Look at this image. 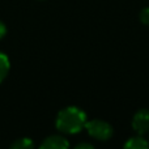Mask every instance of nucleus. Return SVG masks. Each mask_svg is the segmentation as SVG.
Listing matches in <instances>:
<instances>
[{
  "instance_id": "obj_6",
  "label": "nucleus",
  "mask_w": 149,
  "mask_h": 149,
  "mask_svg": "<svg viewBox=\"0 0 149 149\" xmlns=\"http://www.w3.org/2000/svg\"><path fill=\"white\" fill-rule=\"evenodd\" d=\"M10 68V62L8 59V56L4 52H0V84L5 80V77L8 76Z\"/></svg>"
},
{
  "instance_id": "obj_9",
  "label": "nucleus",
  "mask_w": 149,
  "mask_h": 149,
  "mask_svg": "<svg viewBox=\"0 0 149 149\" xmlns=\"http://www.w3.org/2000/svg\"><path fill=\"white\" fill-rule=\"evenodd\" d=\"M74 148L76 149H93L94 148V145L89 144V143H80V144H77Z\"/></svg>"
},
{
  "instance_id": "obj_1",
  "label": "nucleus",
  "mask_w": 149,
  "mask_h": 149,
  "mask_svg": "<svg viewBox=\"0 0 149 149\" xmlns=\"http://www.w3.org/2000/svg\"><path fill=\"white\" fill-rule=\"evenodd\" d=\"M88 118L86 114L76 106H68L58 113L55 126L60 132L67 135L79 134L82 128H85Z\"/></svg>"
},
{
  "instance_id": "obj_2",
  "label": "nucleus",
  "mask_w": 149,
  "mask_h": 149,
  "mask_svg": "<svg viewBox=\"0 0 149 149\" xmlns=\"http://www.w3.org/2000/svg\"><path fill=\"white\" fill-rule=\"evenodd\" d=\"M85 130H86L88 134L93 139L100 140V141H107L109 139H111V136L114 134V130L111 127V124H109L105 120H101V119L86 120Z\"/></svg>"
},
{
  "instance_id": "obj_4",
  "label": "nucleus",
  "mask_w": 149,
  "mask_h": 149,
  "mask_svg": "<svg viewBox=\"0 0 149 149\" xmlns=\"http://www.w3.org/2000/svg\"><path fill=\"white\" fill-rule=\"evenodd\" d=\"M70 147V143L65 137L59 135H52L43 140L41 144V149H67Z\"/></svg>"
},
{
  "instance_id": "obj_10",
  "label": "nucleus",
  "mask_w": 149,
  "mask_h": 149,
  "mask_svg": "<svg viewBox=\"0 0 149 149\" xmlns=\"http://www.w3.org/2000/svg\"><path fill=\"white\" fill-rule=\"evenodd\" d=\"M5 33H7V28H5V25L3 24V21H0V39L5 36Z\"/></svg>"
},
{
  "instance_id": "obj_7",
  "label": "nucleus",
  "mask_w": 149,
  "mask_h": 149,
  "mask_svg": "<svg viewBox=\"0 0 149 149\" xmlns=\"http://www.w3.org/2000/svg\"><path fill=\"white\" fill-rule=\"evenodd\" d=\"M10 148L12 149H31V148H34V143L29 137H21V139L16 140L10 145Z\"/></svg>"
},
{
  "instance_id": "obj_3",
  "label": "nucleus",
  "mask_w": 149,
  "mask_h": 149,
  "mask_svg": "<svg viewBox=\"0 0 149 149\" xmlns=\"http://www.w3.org/2000/svg\"><path fill=\"white\" fill-rule=\"evenodd\" d=\"M132 128L137 135L143 136V135L149 132V110L147 109H140L136 111L132 118Z\"/></svg>"
},
{
  "instance_id": "obj_5",
  "label": "nucleus",
  "mask_w": 149,
  "mask_h": 149,
  "mask_svg": "<svg viewBox=\"0 0 149 149\" xmlns=\"http://www.w3.org/2000/svg\"><path fill=\"white\" fill-rule=\"evenodd\" d=\"M149 147V143L143 136H134L130 137L126 143H124V148L126 149H147Z\"/></svg>"
},
{
  "instance_id": "obj_8",
  "label": "nucleus",
  "mask_w": 149,
  "mask_h": 149,
  "mask_svg": "<svg viewBox=\"0 0 149 149\" xmlns=\"http://www.w3.org/2000/svg\"><path fill=\"white\" fill-rule=\"evenodd\" d=\"M140 21H141L144 25L149 26V7L144 8V9H141V12H140Z\"/></svg>"
}]
</instances>
